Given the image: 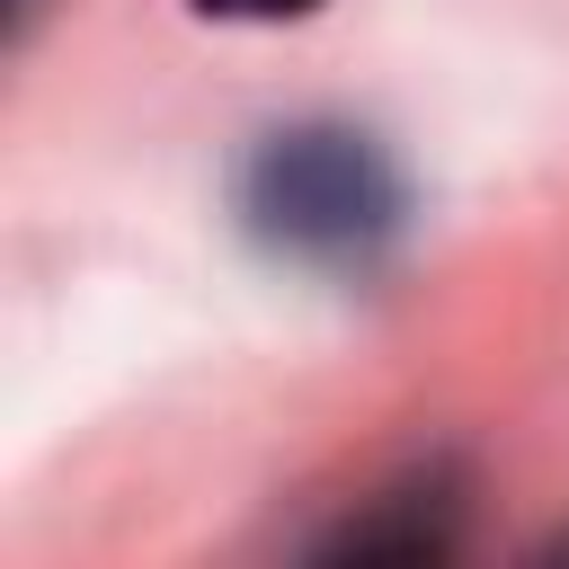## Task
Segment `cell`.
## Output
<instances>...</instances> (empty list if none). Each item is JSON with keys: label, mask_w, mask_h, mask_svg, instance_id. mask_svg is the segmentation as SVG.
Wrapping results in <instances>:
<instances>
[{"label": "cell", "mask_w": 569, "mask_h": 569, "mask_svg": "<svg viewBox=\"0 0 569 569\" xmlns=\"http://www.w3.org/2000/svg\"><path fill=\"white\" fill-rule=\"evenodd\" d=\"M391 222H400V178L347 124H293L249 160V231L284 258L365 267L391 240Z\"/></svg>", "instance_id": "cell-1"}, {"label": "cell", "mask_w": 569, "mask_h": 569, "mask_svg": "<svg viewBox=\"0 0 569 569\" xmlns=\"http://www.w3.org/2000/svg\"><path fill=\"white\" fill-rule=\"evenodd\" d=\"M204 18H302V9H320V0H196Z\"/></svg>", "instance_id": "cell-2"}]
</instances>
